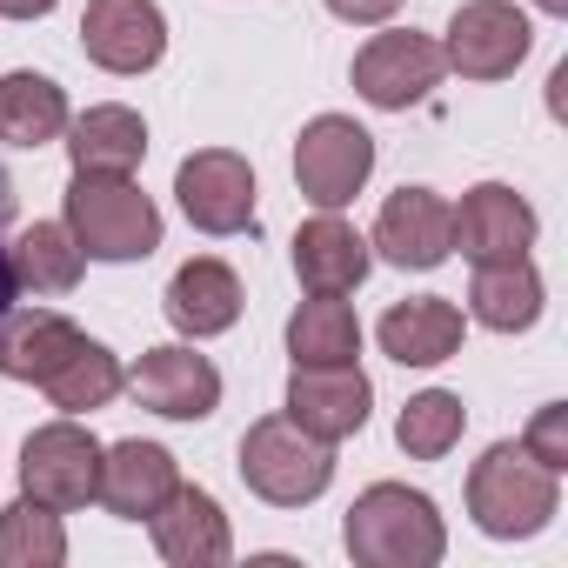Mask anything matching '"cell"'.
<instances>
[{"label":"cell","instance_id":"18","mask_svg":"<svg viewBox=\"0 0 568 568\" xmlns=\"http://www.w3.org/2000/svg\"><path fill=\"white\" fill-rule=\"evenodd\" d=\"M375 335H382V355L388 362H402V368H442V362L462 355L468 315L448 295H415V302H395Z\"/></svg>","mask_w":568,"mask_h":568},{"label":"cell","instance_id":"6","mask_svg":"<svg viewBox=\"0 0 568 568\" xmlns=\"http://www.w3.org/2000/svg\"><path fill=\"white\" fill-rule=\"evenodd\" d=\"M94 481H101V442L81 428V415H61V422L28 435V448H21V495L28 501L74 515L94 501Z\"/></svg>","mask_w":568,"mask_h":568},{"label":"cell","instance_id":"31","mask_svg":"<svg viewBox=\"0 0 568 568\" xmlns=\"http://www.w3.org/2000/svg\"><path fill=\"white\" fill-rule=\"evenodd\" d=\"M0 221H8V194H0ZM14 302H21V288H14V267H8V234H0V322L14 315Z\"/></svg>","mask_w":568,"mask_h":568},{"label":"cell","instance_id":"2","mask_svg":"<svg viewBox=\"0 0 568 568\" xmlns=\"http://www.w3.org/2000/svg\"><path fill=\"white\" fill-rule=\"evenodd\" d=\"M561 508V475L541 468L521 442H495L475 468H468V515L481 535L495 541H528L555 521Z\"/></svg>","mask_w":568,"mask_h":568},{"label":"cell","instance_id":"1","mask_svg":"<svg viewBox=\"0 0 568 568\" xmlns=\"http://www.w3.org/2000/svg\"><path fill=\"white\" fill-rule=\"evenodd\" d=\"M342 541L362 568H435L448 555V528H442V508L408 488V481H375L355 495L348 521H342Z\"/></svg>","mask_w":568,"mask_h":568},{"label":"cell","instance_id":"13","mask_svg":"<svg viewBox=\"0 0 568 568\" xmlns=\"http://www.w3.org/2000/svg\"><path fill=\"white\" fill-rule=\"evenodd\" d=\"M368 408H375V388L362 375V362H335V368H295L288 375V402H281V415H288L295 428L322 435V442H348L368 428Z\"/></svg>","mask_w":568,"mask_h":568},{"label":"cell","instance_id":"16","mask_svg":"<svg viewBox=\"0 0 568 568\" xmlns=\"http://www.w3.org/2000/svg\"><path fill=\"white\" fill-rule=\"evenodd\" d=\"M148 535H154L161 561H174V568H221L234 555V528H227L221 501L207 488H187V481L148 515Z\"/></svg>","mask_w":568,"mask_h":568},{"label":"cell","instance_id":"10","mask_svg":"<svg viewBox=\"0 0 568 568\" xmlns=\"http://www.w3.org/2000/svg\"><path fill=\"white\" fill-rule=\"evenodd\" d=\"M128 395L161 422H207L221 408V368L207 355H194L187 342H168L128 368Z\"/></svg>","mask_w":568,"mask_h":568},{"label":"cell","instance_id":"7","mask_svg":"<svg viewBox=\"0 0 568 568\" xmlns=\"http://www.w3.org/2000/svg\"><path fill=\"white\" fill-rule=\"evenodd\" d=\"M442 74H448L442 41L415 34V28H388V34H375V41L355 54V94H362L368 108H382V114L422 108V101L442 88Z\"/></svg>","mask_w":568,"mask_h":568},{"label":"cell","instance_id":"9","mask_svg":"<svg viewBox=\"0 0 568 568\" xmlns=\"http://www.w3.org/2000/svg\"><path fill=\"white\" fill-rule=\"evenodd\" d=\"M174 201L201 234H247L254 227V168L234 148H201L174 168Z\"/></svg>","mask_w":568,"mask_h":568},{"label":"cell","instance_id":"32","mask_svg":"<svg viewBox=\"0 0 568 568\" xmlns=\"http://www.w3.org/2000/svg\"><path fill=\"white\" fill-rule=\"evenodd\" d=\"M54 8H61V0H0V21H41Z\"/></svg>","mask_w":568,"mask_h":568},{"label":"cell","instance_id":"22","mask_svg":"<svg viewBox=\"0 0 568 568\" xmlns=\"http://www.w3.org/2000/svg\"><path fill=\"white\" fill-rule=\"evenodd\" d=\"M88 335L68 322V315H54V308H14L8 322H0V375H8V382H48L74 348H81Z\"/></svg>","mask_w":568,"mask_h":568},{"label":"cell","instance_id":"5","mask_svg":"<svg viewBox=\"0 0 568 568\" xmlns=\"http://www.w3.org/2000/svg\"><path fill=\"white\" fill-rule=\"evenodd\" d=\"M375 174V134L355 114H315L295 141V187L315 207H348Z\"/></svg>","mask_w":568,"mask_h":568},{"label":"cell","instance_id":"29","mask_svg":"<svg viewBox=\"0 0 568 568\" xmlns=\"http://www.w3.org/2000/svg\"><path fill=\"white\" fill-rule=\"evenodd\" d=\"M521 448L541 462V468H568V402H548V408H535V422H528V435H521Z\"/></svg>","mask_w":568,"mask_h":568},{"label":"cell","instance_id":"33","mask_svg":"<svg viewBox=\"0 0 568 568\" xmlns=\"http://www.w3.org/2000/svg\"><path fill=\"white\" fill-rule=\"evenodd\" d=\"M535 8H541V14H568V0H535Z\"/></svg>","mask_w":568,"mask_h":568},{"label":"cell","instance_id":"12","mask_svg":"<svg viewBox=\"0 0 568 568\" xmlns=\"http://www.w3.org/2000/svg\"><path fill=\"white\" fill-rule=\"evenodd\" d=\"M368 247H375L382 261H395V267L428 274V267H442V261L455 254V207H448L435 187H395V194L382 201V214H375Z\"/></svg>","mask_w":568,"mask_h":568},{"label":"cell","instance_id":"26","mask_svg":"<svg viewBox=\"0 0 568 568\" xmlns=\"http://www.w3.org/2000/svg\"><path fill=\"white\" fill-rule=\"evenodd\" d=\"M121 388H128V368H121V355L101 348L94 335H88V342H81L48 382H41V395H48L61 415H94V408H108Z\"/></svg>","mask_w":568,"mask_h":568},{"label":"cell","instance_id":"21","mask_svg":"<svg viewBox=\"0 0 568 568\" xmlns=\"http://www.w3.org/2000/svg\"><path fill=\"white\" fill-rule=\"evenodd\" d=\"M68 154H74L81 174H134L148 161V121L121 101L68 114Z\"/></svg>","mask_w":568,"mask_h":568},{"label":"cell","instance_id":"17","mask_svg":"<svg viewBox=\"0 0 568 568\" xmlns=\"http://www.w3.org/2000/svg\"><path fill=\"white\" fill-rule=\"evenodd\" d=\"M375 267V247L355 221H342V207H322L315 221H302L295 234V274L308 295H355Z\"/></svg>","mask_w":568,"mask_h":568},{"label":"cell","instance_id":"23","mask_svg":"<svg viewBox=\"0 0 568 568\" xmlns=\"http://www.w3.org/2000/svg\"><path fill=\"white\" fill-rule=\"evenodd\" d=\"M8 267H14V288L21 295H74L81 288V241L68 234V221H34L8 241Z\"/></svg>","mask_w":568,"mask_h":568},{"label":"cell","instance_id":"4","mask_svg":"<svg viewBox=\"0 0 568 568\" xmlns=\"http://www.w3.org/2000/svg\"><path fill=\"white\" fill-rule=\"evenodd\" d=\"M241 481L274 508H308L335 481V442L295 428L288 415H261L241 435Z\"/></svg>","mask_w":568,"mask_h":568},{"label":"cell","instance_id":"28","mask_svg":"<svg viewBox=\"0 0 568 568\" xmlns=\"http://www.w3.org/2000/svg\"><path fill=\"white\" fill-rule=\"evenodd\" d=\"M68 561V528L41 501H8L0 508V568H61Z\"/></svg>","mask_w":568,"mask_h":568},{"label":"cell","instance_id":"11","mask_svg":"<svg viewBox=\"0 0 568 568\" xmlns=\"http://www.w3.org/2000/svg\"><path fill=\"white\" fill-rule=\"evenodd\" d=\"M81 54L101 74H148L168 54V14L161 0H88L81 14Z\"/></svg>","mask_w":568,"mask_h":568},{"label":"cell","instance_id":"8","mask_svg":"<svg viewBox=\"0 0 568 568\" xmlns=\"http://www.w3.org/2000/svg\"><path fill=\"white\" fill-rule=\"evenodd\" d=\"M528 48H535V28L515 0H462L442 41V61L462 81H508L528 61Z\"/></svg>","mask_w":568,"mask_h":568},{"label":"cell","instance_id":"14","mask_svg":"<svg viewBox=\"0 0 568 568\" xmlns=\"http://www.w3.org/2000/svg\"><path fill=\"white\" fill-rule=\"evenodd\" d=\"M535 234H541V221H535V207H528L508 181H481V187H468L462 207H455V247H462L468 267H481V261H515V254L535 247Z\"/></svg>","mask_w":568,"mask_h":568},{"label":"cell","instance_id":"24","mask_svg":"<svg viewBox=\"0 0 568 568\" xmlns=\"http://www.w3.org/2000/svg\"><path fill=\"white\" fill-rule=\"evenodd\" d=\"M61 134H68V94H61V81H48L34 68L0 74V141H8V148H48Z\"/></svg>","mask_w":568,"mask_h":568},{"label":"cell","instance_id":"27","mask_svg":"<svg viewBox=\"0 0 568 568\" xmlns=\"http://www.w3.org/2000/svg\"><path fill=\"white\" fill-rule=\"evenodd\" d=\"M462 428H468V408H462V395H448V388H422V395H408L402 415H395V442H402L408 462H442V455L462 442Z\"/></svg>","mask_w":568,"mask_h":568},{"label":"cell","instance_id":"3","mask_svg":"<svg viewBox=\"0 0 568 568\" xmlns=\"http://www.w3.org/2000/svg\"><path fill=\"white\" fill-rule=\"evenodd\" d=\"M68 234L88 261H148L161 247V207L134 187V174H81L68 181Z\"/></svg>","mask_w":568,"mask_h":568},{"label":"cell","instance_id":"25","mask_svg":"<svg viewBox=\"0 0 568 568\" xmlns=\"http://www.w3.org/2000/svg\"><path fill=\"white\" fill-rule=\"evenodd\" d=\"M288 355L295 368H335V362H355L362 355V322L342 295H308L295 315H288Z\"/></svg>","mask_w":568,"mask_h":568},{"label":"cell","instance_id":"15","mask_svg":"<svg viewBox=\"0 0 568 568\" xmlns=\"http://www.w3.org/2000/svg\"><path fill=\"white\" fill-rule=\"evenodd\" d=\"M181 488V462L161 448V442H114L101 448V481H94V501L121 521H148L168 495Z\"/></svg>","mask_w":568,"mask_h":568},{"label":"cell","instance_id":"30","mask_svg":"<svg viewBox=\"0 0 568 568\" xmlns=\"http://www.w3.org/2000/svg\"><path fill=\"white\" fill-rule=\"evenodd\" d=\"M322 8L335 21H348V28H382V21H395L408 8V0H322Z\"/></svg>","mask_w":568,"mask_h":568},{"label":"cell","instance_id":"19","mask_svg":"<svg viewBox=\"0 0 568 568\" xmlns=\"http://www.w3.org/2000/svg\"><path fill=\"white\" fill-rule=\"evenodd\" d=\"M161 308H168V322H174L187 342L227 335V328L241 322V274H234L227 261H214V254H194V261L174 267Z\"/></svg>","mask_w":568,"mask_h":568},{"label":"cell","instance_id":"20","mask_svg":"<svg viewBox=\"0 0 568 568\" xmlns=\"http://www.w3.org/2000/svg\"><path fill=\"white\" fill-rule=\"evenodd\" d=\"M541 302H548V288H541V274H535L528 254L481 261L475 281H468V322H481L495 335H528L541 322Z\"/></svg>","mask_w":568,"mask_h":568}]
</instances>
